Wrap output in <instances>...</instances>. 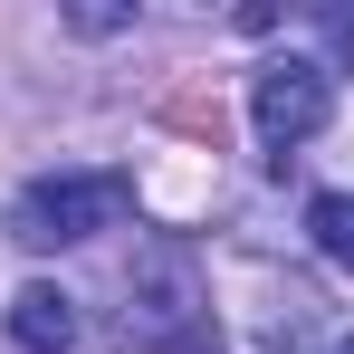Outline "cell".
<instances>
[{"label": "cell", "instance_id": "1", "mask_svg": "<svg viewBox=\"0 0 354 354\" xmlns=\"http://www.w3.org/2000/svg\"><path fill=\"white\" fill-rule=\"evenodd\" d=\"M124 335L144 354H201L211 345V268L192 259V239H153L124 278Z\"/></svg>", "mask_w": 354, "mask_h": 354}, {"label": "cell", "instance_id": "2", "mask_svg": "<svg viewBox=\"0 0 354 354\" xmlns=\"http://www.w3.org/2000/svg\"><path fill=\"white\" fill-rule=\"evenodd\" d=\"M124 211H134L124 173H39L10 201V239L19 249H77L96 230H124Z\"/></svg>", "mask_w": 354, "mask_h": 354}, {"label": "cell", "instance_id": "3", "mask_svg": "<svg viewBox=\"0 0 354 354\" xmlns=\"http://www.w3.org/2000/svg\"><path fill=\"white\" fill-rule=\"evenodd\" d=\"M326 115H335V67H316V58H268L259 77H249V124H259V144H268L278 163H288Z\"/></svg>", "mask_w": 354, "mask_h": 354}, {"label": "cell", "instance_id": "4", "mask_svg": "<svg viewBox=\"0 0 354 354\" xmlns=\"http://www.w3.org/2000/svg\"><path fill=\"white\" fill-rule=\"evenodd\" d=\"M10 335L29 354H77V297L48 288V278H29V288L10 297Z\"/></svg>", "mask_w": 354, "mask_h": 354}, {"label": "cell", "instance_id": "5", "mask_svg": "<svg viewBox=\"0 0 354 354\" xmlns=\"http://www.w3.org/2000/svg\"><path fill=\"white\" fill-rule=\"evenodd\" d=\"M306 239L354 278V192H316V201H306Z\"/></svg>", "mask_w": 354, "mask_h": 354}, {"label": "cell", "instance_id": "6", "mask_svg": "<svg viewBox=\"0 0 354 354\" xmlns=\"http://www.w3.org/2000/svg\"><path fill=\"white\" fill-rule=\"evenodd\" d=\"M326 354H354V335H335V345H326Z\"/></svg>", "mask_w": 354, "mask_h": 354}]
</instances>
